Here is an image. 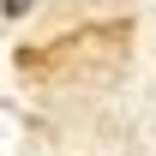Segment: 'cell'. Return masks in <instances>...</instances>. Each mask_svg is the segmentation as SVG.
I'll return each instance as SVG.
<instances>
[{
    "mask_svg": "<svg viewBox=\"0 0 156 156\" xmlns=\"http://www.w3.org/2000/svg\"><path fill=\"white\" fill-rule=\"evenodd\" d=\"M30 6H36V0H0V12H6V18H24Z\"/></svg>",
    "mask_w": 156,
    "mask_h": 156,
    "instance_id": "cell-1",
    "label": "cell"
}]
</instances>
